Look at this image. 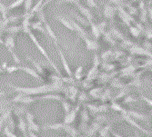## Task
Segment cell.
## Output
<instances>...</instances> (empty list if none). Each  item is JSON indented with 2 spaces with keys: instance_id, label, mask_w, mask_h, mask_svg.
Segmentation results:
<instances>
[{
  "instance_id": "cell-1",
  "label": "cell",
  "mask_w": 152,
  "mask_h": 137,
  "mask_svg": "<svg viewBox=\"0 0 152 137\" xmlns=\"http://www.w3.org/2000/svg\"><path fill=\"white\" fill-rule=\"evenodd\" d=\"M8 86L13 89L16 93L25 94L27 95H36L40 94H49L51 92H62L66 90V87L63 86L62 82H53L52 84L39 86L37 87H24L18 86L12 84H8Z\"/></svg>"
},
{
  "instance_id": "cell-2",
  "label": "cell",
  "mask_w": 152,
  "mask_h": 137,
  "mask_svg": "<svg viewBox=\"0 0 152 137\" xmlns=\"http://www.w3.org/2000/svg\"><path fill=\"white\" fill-rule=\"evenodd\" d=\"M23 33L24 34H26V35H27L29 36V38L31 39V41H32V43L35 45V46L37 48V50L40 52V54H42V56L47 59V61L49 63V65H51V67L53 68V69L56 71V73L60 76V77H62V75H61V72L59 71V69L58 68V66H57V65L54 63V61L51 59V57L48 56V52H47V50L42 46V45H41L40 43H39V41L37 40V38L36 37V36L32 33V29L31 28H27V29H26V30H24L23 31Z\"/></svg>"
},
{
  "instance_id": "cell-3",
  "label": "cell",
  "mask_w": 152,
  "mask_h": 137,
  "mask_svg": "<svg viewBox=\"0 0 152 137\" xmlns=\"http://www.w3.org/2000/svg\"><path fill=\"white\" fill-rule=\"evenodd\" d=\"M4 46L10 53L14 62H15L17 65H20L21 64V59L18 56L17 51H16V46H16V37H15V36H12V35L7 36L5 37V40H4Z\"/></svg>"
},
{
  "instance_id": "cell-4",
  "label": "cell",
  "mask_w": 152,
  "mask_h": 137,
  "mask_svg": "<svg viewBox=\"0 0 152 137\" xmlns=\"http://www.w3.org/2000/svg\"><path fill=\"white\" fill-rule=\"evenodd\" d=\"M37 97H35L34 95H27L25 94H20L18 93V94L16 96H14V98L11 100V102L13 103H20V104H24L26 105H28L30 104L35 103L36 101H37Z\"/></svg>"
},
{
  "instance_id": "cell-5",
  "label": "cell",
  "mask_w": 152,
  "mask_h": 137,
  "mask_svg": "<svg viewBox=\"0 0 152 137\" xmlns=\"http://www.w3.org/2000/svg\"><path fill=\"white\" fill-rule=\"evenodd\" d=\"M120 119H121V120H124L126 123H128V124H129V125L135 127L136 129H137L139 131H140L141 133H145V134H147V135H149V134H150V133H149L148 130H147L146 128H144L143 126H141V125L139 124V123H137L135 119H133L131 116H129V115H128L121 114Z\"/></svg>"
},
{
  "instance_id": "cell-6",
  "label": "cell",
  "mask_w": 152,
  "mask_h": 137,
  "mask_svg": "<svg viewBox=\"0 0 152 137\" xmlns=\"http://www.w3.org/2000/svg\"><path fill=\"white\" fill-rule=\"evenodd\" d=\"M26 125H27V130H30L33 132H39L40 131V126L37 125V123L35 122V115L27 111L26 113Z\"/></svg>"
},
{
  "instance_id": "cell-7",
  "label": "cell",
  "mask_w": 152,
  "mask_h": 137,
  "mask_svg": "<svg viewBox=\"0 0 152 137\" xmlns=\"http://www.w3.org/2000/svg\"><path fill=\"white\" fill-rule=\"evenodd\" d=\"M79 108H80V105L78 104L75 108L71 109L70 112H68L67 114H66V115L64 117V123L66 125H72L73 123L75 122L77 115V113L79 111Z\"/></svg>"
},
{
  "instance_id": "cell-8",
  "label": "cell",
  "mask_w": 152,
  "mask_h": 137,
  "mask_svg": "<svg viewBox=\"0 0 152 137\" xmlns=\"http://www.w3.org/2000/svg\"><path fill=\"white\" fill-rule=\"evenodd\" d=\"M18 70L23 71V72H25L26 74L31 75V76L34 77L36 80H37V81H39V82H44V80H43L42 77H41V75H40L35 69H33V68L28 67V66H23V65H18Z\"/></svg>"
},
{
  "instance_id": "cell-9",
  "label": "cell",
  "mask_w": 152,
  "mask_h": 137,
  "mask_svg": "<svg viewBox=\"0 0 152 137\" xmlns=\"http://www.w3.org/2000/svg\"><path fill=\"white\" fill-rule=\"evenodd\" d=\"M56 47H57V51H58V53L59 54V57H60V60H61V63H62V65H63V68H64L65 72L68 75V76H69V77H72L73 76V73H72L70 67H69V65H68V63H67V61H66V57L64 56L63 51L60 49L59 46H56Z\"/></svg>"
},
{
  "instance_id": "cell-10",
  "label": "cell",
  "mask_w": 152,
  "mask_h": 137,
  "mask_svg": "<svg viewBox=\"0 0 152 137\" xmlns=\"http://www.w3.org/2000/svg\"><path fill=\"white\" fill-rule=\"evenodd\" d=\"M121 114H124V115H128L129 116H131L133 119L135 120H139V121H148V117L144 115V114H141V113H139V112H136V111H133V110H127V109H123V111Z\"/></svg>"
},
{
  "instance_id": "cell-11",
  "label": "cell",
  "mask_w": 152,
  "mask_h": 137,
  "mask_svg": "<svg viewBox=\"0 0 152 137\" xmlns=\"http://www.w3.org/2000/svg\"><path fill=\"white\" fill-rule=\"evenodd\" d=\"M76 7H77V10L79 11V13L86 18V20H88V22L93 20L94 16H93L92 12L90 11V9H88V7H84V6H82V5L79 4V3H77V4L76 5Z\"/></svg>"
},
{
  "instance_id": "cell-12",
  "label": "cell",
  "mask_w": 152,
  "mask_h": 137,
  "mask_svg": "<svg viewBox=\"0 0 152 137\" xmlns=\"http://www.w3.org/2000/svg\"><path fill=\"white\" fill-rule=\"evenodd\" d=\"M88 108L89 109L90 113L92 114H99V113H106L107 112L109 106L107 104H102V105H94V104H88Z\"/></svg>"
},
{
  "instance_id": "cell-13",
  "label": "cell",
  "mask_w": 152,
  "mask_h": 137,
  "mask_svg": "<svg viewBox=\"0 0 152 137\" xmlns=\"http://www.w3.org/2000/svg\"><path fill=\"white\" fill-rule=\"evenodd\" d=\"M54 17L56 18L58 22H60L66 27V28H67L68 30H70L72 32H75V28H74L73 24H72V22L70 20L66 19V17H62L60 15H55Z\"/></svg>"
},
{
  "instance_id": "cell-14",
  "label": "cell",
  "mask_w": 152,
  "mask_h": 137,
  "mask_svg": "<svg viewBox=\"0 0 152 137\" xmlns=\"http://www.w3.org/2000/svg\"><path fill=\"white\" fill-rule=\"evenodd\" d=\"M71 22H72L73 26H74V28H75V32H77V36H78L80 38L84 39V38H86V37L88 36V34H87V32L82 28V26H81L78 23H77V22H75V21H71Z\"/></svg>"
},
{
  "instance_id": "cell-15",
  "label": "cell",
  "mask_w": 152,
  "mask_h": 137,
  "mask_svg": "<svg viewBox=\"0 0 152 137\" xmlns=\"http://www.w3.org/2000/svg\"><path fill=\"white\" fill-rule=\"evenodd\" d=\"M26 60H28L29 62H31V64H32L33 66H34V69H35L40 75H43L45 74L44 69H43V66H42V65H41L40 63L37 62L36 60H34L33 58H31V57H26Z\"/></svg>"
},
{
  "instance_id": "cell-16",
  "label": "cell",
  "mask_w": 152,
  "mask_h": 137,
  "mask_svg": "<svg viewBox=\"0 0 152 137\" xmlns=\"http://www.w3.org/2000/svg\"><path fill=\"white\" fill-rule=\"evenodd\" d=\"M83 40L85 41V44H86V46H87V49L88 50H89V51H95V50H98L99 49V44L96 43V41L91 40L88 36L86 37V38H84Z\"/></svg>"
},
{
  "instance_id": "cell-17",
  "label": "cell",
  "mask_w": 152,
  "mask_h": 137,
  "mask_svg": "<svg viewBox=\"0 0 152 137\" xmlns=\"http://www.w3.org/2000/svg\"><path fill=\"white\" fill-rule=\"evenodd\" d=\"M38 100H58V101H62L64 100V97L61 96L59 94H47L43 96L37 97Z\"/></svg>"
},
{
  "instance_id": "cell-18",
  "label": "cell",
  "mask_w": 152,
  "mask_h": 137,
  "mask_svg": "<svg viewBox=\"0 0 152 137\" xmlns=\"http://www.w3.org/2000/svg\"><path fill=\"white\" fill-rule=\"evenodd\" d=\"M65 126H66L65 123H56V124L44 125L43 129H45V130H56V131H58V130H64Z\"/></svg>"
},
{
  "instance_id": "cell-19",
  "label": "cell",
  "mask_w": 152,
  "mask_h": 137,
  "mask_svg": "<svg viewBox=\"0 0 152 137\" xmlns=\"http://www.w3.org/2000/svg\"><path fill=\"white\" fill-rule=\"evenodd\" d=\"M5 31L9 33V35L15 36V35L22 32V27L19 26V25H8V27L7 26L6 27Z\"/></svg>"
},
{
  "instance_id": "cell-20",
  "label": "cell",
  "mask_w": 152,
  "mask_h": 137,
  "mask_svg": "<svg viewBox=\"0 0 152 137\" xmlns=\"http://www.w3.org/2000/svg\"><path fill=\"white\" fill-rule=\"evenodd\" d=\"M88 23L91 25V32L93 34V36L96 39L99 38V36H100V31H99V25H96L95 23H93V21H89Z\"/></svg>"
},
{
  "instance_id": "cell-21",
  "label": "cell",
  "mask_w": 152,
  "mask_h": 137,
  "mask_svg": "<svg viewBox=\"0 0 152 137\" xmlns=\"http://www.w3.org/2000/svg\"><path fill=\"white\" fill-rule=\"evenodd\" d=\"M18 128L22 133H27V125H26V121L23 116H19L18 118Z\"/></svg>"
},
{
  "instance_id": "cell-22",
  "label": "cell",
  "mask_w": 152,
  "mask_h": 137,
  "mask_svg": "<svg viewBox=\"0 0 152 137\" xmlns=\"http://www.w3.org/2000/svg\"><path fill=\"white\" fill-rule=\"evenodd\" d=\"M112 129V124H108L105 127H101L99 132L100 137H108V133Z\"/></svg>"
},
{
  "instance_id": "cell-23",
  "label": "cell",
  "mask_w": 152,
  "mask_h": 137,
  "mask_svg": "<svg viewBox=\"0 0 152 137\" xmlns=\"http://www.w3.org/2000/svg\"><path fill=\"white\" fill-rule=\"evenodd\" d=\"M8 11L9 10L7 8V6L3 2H0V14H1V16H2V19L7 18Z\"/></svg>"
},
{
  "instance_id": "cell-24",
  "label": "cell",
  "mask_w": 152,
  "mask_h": 137,
  "mask_svg": "<svg viewBox=\"0 0 152 137\" xmlns=\"http://www.w3.org/2000/svg\"><path fill=\"white\" fill-rule=\"evenodd\" d=\"M113 15H114V9H113V7L108 6L107 4L105 6V8H104V16L107 18H112L113 17Z\"/></svg>"
},
{
  "instance_id": "cell-25",
  "label": "cell",
  "mask_w": 152,
  "mask_h": 137,
  "mask_svg": "<svg viewBox=\"0 0 152 137\" xmlns=\"http://www.w3.org/2000/svg\"><path fill=\"white\" fill-rule=\"evenodd\" d=\"M24 2L25 0H15L14 2H12L10 5L7 6V8L8 10H12V9H15V8H18L19 7H21L22 5H24Z\"/></svg>"
},
{
  "instance_id": "cell-26",
  "label": "cell",
  "mask_w": 152,
  "mask_h": 137,
  "mask_svg": "<svg viewBox=\"0 0 152 137\" xmlns=\"http://www.w3.org/2000/svg\"><path fill=\"white\" fill-rule=\"evenodd\" d=\"M96 73H98V70H96V67L93 66L91 69L89 70V72L87 75V81H91L93 79L96 78Z\"/></svg>"
},
{
  "instance_id": "cell-27",
  "label": "cell",
  "mask_w": 152,
  "mask_h": 137,
  "mask_svg": "<svg viewBox=\"0 0 152 137\" xmlns=\"http://www.w3.org/2000/svg\"><path fill=\"white\" fill-rule=\"evenodd\" d=\"M3 133H4V134L7 136V137H18V135L14 133V131L13 130H11L8 126H7V125H5L4 126V128H3Z\"/></svg>"
},
{
  "instance_id": "cell-28",
  "label": "cell",
  "mask_w": 152,
  "mask_h": 137,
  "mask_svg": "<svg viewBox=\"0 0 152 137\" xmlns=\"http://www.w3.org/2000/svg\"><path fill=\"white\" fill-rule=\"evenodd\" d=\"M102 94V88H95L89 92V94L94 98H99Z\"/></svg>"
},
{
  "instance_id": "cell-29",
  "label": "cell",
  "mask_w": 152,
  "mask_h": 137,
  "mask_svg": "<svg viewBox=\"0 0 152 137\" xmlns=\"http://www.w3.org/2000/svg\"><path fill=\"white\" fill-rule=\"evenodd\" d=\"M32 7H33V0H25V2H24V10H25V13L24 14L28 13L31 10Z\"/></svg>"
},
{
  "instance_id": "cell-30",
  "label": "cell",
  "mask_w": 152,
  "mask_h": 137,
  "mask_svg": "<svg viewBox=\"0 0 152 137\" xmlns=\"http://www.w3.org/2000/svg\"><path fill=\"white\" fill-rule=\"evenodd\" d=\"M61 104H62V106H63V109H64V112L66 114H67L68 112H70L71 111V109H72V106L71 104L68 103L67 101L66 100H62L61 101Z\"/></svg>"
},
{
  "instance_id": "cell-31",
  "label": "cell",
  "mask_w": 152,
  "mask_h": 137,
  "mask_svg": "<svg viewBox=\"0 0 152 137\" xmlns=\"http://www.w3.org/2000/svg\"><path fill=\"white\" fill-rule=\"evenodd\" d=\"M108 121V118H107V115H98L96 116V122H98V123H99V124H104V123H107Z\"/></svg>"
},
{
  "instance_id": "cell-32",
  "label": "cell",
  "mask_w": 152,
  "mask_h": 137,
  "mask_svg": "<svg viewBox=\"0 0 152 137\" xmlns=\"http://www.w3.org/2000/svg\"><path fill=\"white\" fill-rule=\"evenodd\" d=\"M82 71H83V66H78L77 69H76V71H75V73H74V77L77 80V81H79L80 79H81V77H82Z\"/></svg>"
},
{
  "instance_id": "cell-33",
  "label": "cell",
  "mask_w": 152,
  "mask_h": 137,
  "mask_svg": "<svg viewBox=\"0 0 152 137\" xmlns=\"http://www.w3.org/2000/svg\"><path fill=\"white\" fill-rule=\"evenodd\" d=\"M129 88H126V87L122 88V90L116 95V96L114 97V99H115V100H118V98H121V97H123V96H125V95L129 93Z\"/></svg>"
},
{
  "instance_id": "cell-34",
  "label": "cell",
  "mask_w": 152,
  "mask_h": 137,
  "mask_svg": "<svg viewBox=\"0 0 152 137\" xmlns=\"http://www.w3.org/2000/svg\"><path fill=\"white\" fill-rule=\"evenodd\" d=\"M111 86L113 87H116V88H124V87H125V85H124L123 83H121V82L117 78H115L111 82Z\"/></svg>"
},
{
  "instance_id": "cell-35",
  "label": "cell",
  "mask_w": 152,
  "mask_h": 137,
  "mask_svg": "<svg viewBox=\"0 0 152 137\" xmlns=\"http://www.w3.org/2000/svg\"><path fill=\"white\" fill-rule=\"evenodd\" d=\"M137 99L133 96V95H128L123 100V104H130V103H134V102H137Z\"/></svg>"
},
{
  "instance_id": "cell-36",
  "label": "cell",
  "mask_w": 152,
  "mask_h": 137,
  "mask_svg": "<svg viewBox=\"0 0 152 137\" xmlns=\"http://www.w3.org/2000/svg\"><path fill=\"white\" fill-rule=\"evenodd\" d=\"M88 111H87V109H84V110L82 111L81 113V120L82 122H85V123H88L89 121V116L88 115Z\"/></svg>"
},
{
  "instance_id": "cell-37",
  "label": "cell",
  "mask_w": 152,
  "mask_h": 137,
  "mask_svg": "<svg viewBox=\"0 0 152 137\" xmlns=\"http://www.w3.org/2000/svg\"><path fill=\"white\" fill-rule=\"evenodd\" d=\"M111 109H113L114 111H117V112H119V113H122V111H123V107L122 106H120L118 104H117V103H115V102H113L112 104H111Z\"/></svg>"
},
{
  "instance_id": "cell-38",
  "label": "cell",
  "mask_w": 152,
  "mask_h": 137,
  "mask_svg": "<svg viewBox=\"0 0 152 137\" xmlns=\"http://www.w3.org/2000/svg\"><path fill=\"white\" fill-rule=\"evenodd\" d=\"M80 0H59L58 2V4H71V5H77L79 3Z\"/></svg>"
},
{
  "instance_id": "cell-39",
  "label": "cell",
  "mask_w": 152,
  "mask_h": 137,
  "mask_svg": "<svg viewBox=\"0 0 152 137\" xmlns=\"http://www.w3.org/2000/svg\"><path fill=\"white\" fill-rule=\"evenodd\" d=\"M86 3L88 5V7H91V8H96L98 7V5L95 2V0H86Z\"/></svg>"
},
{
  "instance_id": "cell-40",
  "label": "cell",
  "mask_w": 152,
  "mask_h": 137,
  "mask_svg": "<svg viewBox=\"0 0 152 137\" xmlns=\"http://www.w3.org/2000/svg\"><path fill=\"white\" fill-rule=\"evenodd\" d=\"M140 98H141L145 103H147V104H148V106L152 107V99H149V98L146 97L145 95H143V94H141V95H140Z\"/></svg>"
},
{
  "instance_id": "cell-41",
  "label": "cell",
  "mask_w": 152,
  "mask_h": 137,
  "mask_svg": "<svg viewBox=\"0 0 152 137\" xmlns=\"http://www.w3.org/2000/svg\"><path fill=\"white\" fill-rule=\"evenodd\" d=\"M87 99H88V96H87L86 93H84V92L80 93V94H79V104L82 103L83 101H86Z\"/></svg>"
},
{
  "instance_id": "cell-42",
  "label": "cell",
  "mask_w": 152,
  "mask_h": 137,
  "mask_svg": "<svg viewBox=\"0 0 152 137\" xmlns=\"http://www.w3.org/2000/svg\"><path fill=\"white\" fill-rule=\"evenodd\" d=\"M93 65H94V66L95 67H98L99 65V63H100V61H99V57L98 56H96H96L94 57V60H93Z\"/></svg>"
},
{
  "instance_id": "cell-43",
  "label": "cell",
  "mask_w": 152,
  "mask_h": 137,
  "mask_svg": "<svg viewBox=\"0 0 152 137\" xmlns=\"http://www.w3.org/2000/svg\"><path fill=\"white\" fill-rule=\"evenodd\" d=\"M110 133H111L114 137H124L123 135H121V134H119V133H118L117 132H115L113 129H111V130H110ZM136 135H137V137H139V136H137V133L136 132Z\"/></svg>"
},
{
  "instance_id": "cell-44",
  "label": "cell",
  "mask_w": 152,
  "mask_h": 137,
  "mask_svg": "<svg viewBox=\"0 0 152 137\" xmlns=\"http://www.w3.org/2000/svg\"><path fill=\"white\" fill-rule=\"evenodd\" d=\"M27 135H28V137H38V136L35 133V132L30 131V130H27Z\"/></svg>"
},
{
  "instance_id": "cell-45",
  "label": "cell",
  "mask_w": 152,
  "mask_h": 137,
  "mask_svg": "<svg viewBox=\"0 0 152 137\" xmlns=\"http://www.w3.org/2000/svg\"><path fill=\"white\" fill-rule=\"evenodd\" d=\"M52 0H45L44 1V3H43V5H42V7H47V5L49 3V2H51Z\"/></svg>"
},
{
  "instance_id": "cell-46",
  "label": "cell",
  "mask_w": 152,
  "mask_h": 137,
  "mask_svg": "<svg viewBox=\"0 0 152 137\" xmlns=\"http://www.w3.org/2000/svg\"><path fill=\"white\" fill-rule=\"evenodd\" d=\"M110 2L111 3H113V4H116V5H118L119 2H120V0H109Z\"/></svg>"
},
{
  "instance_id": "cell-47",
  "label": "cell",
  "mask_w": 152,
  "mask_h": 137,
  "mask_svg": "<svg viewBox=\"0 0 152 137\" xmlns=\"http://www.w3.org/2000/svg\"><path fill=\"white\" fill-rule=\"evenodd\" d=\"M0 45L4 46V40H3L2 37H1V34H0Z\"/></svg>"
},
{
  "instance_id": "cell-48",
  "label": "cell",
  "mask_w": 152,
  "mask_h": 137,
  "mask_svg": "<svg viewBox=\"0 0 152 137\" xmlns=\"http://www.w3.org/2000/svg\"><path fill=\"white\" fill-rule=\"evenodd\" d=\"M149 14H150V17L152 18V10L151 9H149Z\"/></svg>"
},
{
  "instance_id": "cell-49",
  "label": "cell",
  "mask_w": 152,
  "mask_h": 137,
  "mask_svg": "<svg viewBox=\"0 0 152 137\" xmlns=\"http://www.w3.org/2000/svg\"><path fill=\"white\" fill-rule=\"evenodd\" d=\"M4 72V69H3V68H1V67H0V74H1V73H3Z\"/></svg>"
},
{
  "instance_id": "cell-50",
  "label": "cell",
  "mask_w": 152,
  "mask_h": 137,
  "mask_svg": "<svg viewBox=\"0 0 152 137\" xmlns=\"http://www.w3.org/2000/svg\"><path fill=\"white\" fill-rule=\"evenodd\" d=\"M23 134H24V137H28V135H27V133H25Z\"/></svg>"
},
{
  "instance_id": "cell-51",
  "label": "cell",
  "mask_w": 152,
  "mask_h": 137,
  "mask_svg": "<svg viewBox=\"0 0 152 137\" xmlns=\"http://www.w3.org/2000/svg\"><path fill=\"white\" fill-rule=\"evenodd\" d=\"M149 133H150V134H149V135H150V136L152 137V128H151V130L149 131Z\"/></svg>"
},
{
  "instance_id": "cell-52",
  "label": "cell",
  "mask_w": 152,
  "mask_h": 137,
  "mask_svg": "<svg viewBox=\"0 0 152 137\" xmlns=\"http://www.w3.org/2000/svg\"><path fill=\"white\" fill-rule=\"evenodd\" d=\"M66 137H70V135H67V136H66Z\"/></svg>"
},
{
  "instance_id": "cell-53",
  "label": "cell",
  "mask_w": 152,
  "mask_h": 137,
  "mask_svg": "<svg viewBox=\"0 0 152 137\" xmlns=\"http://www.w3.org/2000/svg\"><path fill=\"white\" fill-rule=\"evenodd\" d=\"M148 137H151V136H150V135H148Z\"/></svg>"
},
{
  "instance_id": "cell-54",
  "label": "cell",
  "mask_w": 152,
  "mask_h": 137,
  "mask_svg": "<svg viewBox=\"0 0 152 137\" xmlns=\"http://www.w3.org/2000/svg\"><path fill=\"white\" fill-rule=\"evenodd\" d=\"M44 1H45V0H44Z\"/></svg>"
}]
</instances>
